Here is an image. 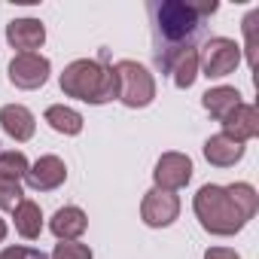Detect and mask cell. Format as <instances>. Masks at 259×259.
Here are the masks:
<instances>
[{"label":"cell","mask_w":259,"mask_h":259,"mask_svg":"<svg viewBox=\"0 0 259 259\" xmlns=\"http://www.w3.org/2000/svg\"><path fill=\"white\" fill-rule=\"evenodd\" d=\"M7 232H10V226H7V220L0 217V244H4V238H7Z\"/></svg>","instance_id":"obj_26"},{"label":"cell","mask_w":259,"mask_h":259,"mask_svg":"<svg viewBox=\"0 0 259 259\" xmlns=\"http://www.w3.org/2000/svg\"><path fill=\"white\" fill-rule=\"evenodd\" d=\"M25 201V189L16 180H0V210H16Z\"/></svg>","instance_id":"obj_22"},{"label":"cell","mask_w":259,"mask_h":259,"mask_svg":"<svg viewBox=\"0 0 259 259\" xmlns=\"http://www.w3.org/2000/svg\"><path fill=\"white\" fill-rule=\"evenodd\" d=\"M13 226H16V232H19L25 241H37V238L43 235V226H46L40 204L31 201V198H25V201L13 210Z\"/></svg>","instance_id":"obj_17"},{"label":"cell","mask_w":259,"mask_h":259,"mask_svg":"<svg viewBox=\"0 0 259 259\" xmlns=\"http://www.w3.org/2000/svg\"><path fill=\"white\" fill-rule=\"evenodd\" d=\"M159 64L165 73H171V82L177 89H192L195 79H198V49L189 43V46H177V49H165V52H156Z\"/></svg>","instance_id":"obj_8"},{"label":"cell","mask_w":259,"mask_h":259,"mask_svg":"<svg viewBox=\"0 0 259 259\" xmlns=\"http://www.w3.org/2000/svg\"><path fill=\"white\" fill-rule=\"evenodd\" d=\"M256 22H259V10H253V13H247L244 16V37H247V46H241L244 52H247V64L253 67L256 64Z\"/></svg>","instance_id":"obj_23"},{"label":"cell","mask_w":259,"mask_h":259,"mask_svg":"<svg viewBox=\"0 0 259 259\" xmlns=\"http://www.w3.org/2000/svg\"><path fill=\"white\" fill-rule=\"evenodd\" d=\"M7 43L16 49V55L37 52L46 43V25L40 19H13L7 25Z\"/></svg>","instance_id":"obj_11"},{"label":"cell","mask_w":259,"mask_h":259,"mask_svg":"<svg viewBox=\"0 0 259 259\" xmlns=\"http://www.w3.org/2000/svg\"><path fill=\"white\" fill-rule=\"evenodd\" d=\"M241 64V46L232 37H210L198 49V76L207 79H223L235 73Z\"/></svg>","instance_id":"obj_5"},{"label":"cell","mask_w":259,"mask_h":259,"mask_svg":"<svg viewBox=\"0 0 259 259\" xmlns=\"http://www.w3.org/2000/svg\"><path fill=\"white\" fill-rule=\"evenodd\" d=\"M85 229H89V217H85V210L76 207V204L58 207V210L52 213V220H49V232H52L58 241H79V238L85 235Z\"/></svg>","instance_id":"obj_14"},{"label":"cell","mask_w":259,"mask_h":259,"mask_svg":"<svg viewBox=\"0 0 259 259\" xmlns=\"http://www.w3.org/2000/svg\"><path fill=\"white\" fill-rule=\"evenodd\" d=\"M31 162L22 150H0V180H16L22 183Z\"/></svg>","instance_id":"obj_20"},{"label":"cell","mask_w":259,"mask_h":259,"mask_svg":"<svg viewBox=\"0 0 259 259\" xmlns=\"http://www.w3.org/2000/svg\"><path fill=\"white\" fill-rule=\"evenodd\" d=\"M192 210H195L201 229L210 232V235H217V238H232V235H238L247 226V220L241 217V210L229 198L226 186H217V183H204L195 192Z\"/></svg>","instance_id":"obj_2"},{"label":"cell","mask_w":259,"mask_h":259,"mask_svg":"<svg viewBox=\"0 0 259 259\" xmlns=\"http://www.w3.org/2000/svg\"><path fill=\"white\" fill-rule=\"evenodd\" d=\"M43 119L49 122L52 132H58V135H64V138H76V135L82 132V113L73 110V107H67V104H52V107H46Z\"/></svg>","instance_id":"obj_18"},{"label":"cell","mask_w":259,"mask_h":259,"mask_svg":"<svg viewBox=\"0 0 259 259\" xmlns=\"http://www.w3.org/2000/svg\"><path fill=\"white\" fill-rule=\"evenodd\" d=\"M192 159L186 153H162L153 168V186L165 192H180L192 180Z\"/></svg>","instance_id":"obj_9"},{"label":"cell","mask_w":259,"mask_h":259,"mask_svg":"<svg viewBox=\"0 0 259 259\" xmlns=\"http://www.w3.org/2000/svg\"><path fill=\"white\" fill-rule=\"evenodd\" d=\"M58 85L64 92V98H76L82 104L101 107L116 101L119 95V79L113 64H104L98 58H76L64 67V73L58 76Z\"/></svg>","instance_id":"obj_1"},{"label":"cell","mask_w":259,"mask_h":259,"mask_svg":"<svg viewBox=\"0 0 259 259\" xmlns=\"http://www.w3.org/2000/svg\"><path fill=\"white\" fill-rule=\"evenodd\" d=\"M201 153H204V159H207L213 168H232V165H238V162L244 159L247 147L238 144V141H232L229 135L220 132V135H210V138L204 141Z\"/></svg>","instance_id":"obj_15"},{"label":"cell","mask_w":259,"mask_h":259,"mask_svg":"<svg viewBox=\"0 0 259 259\" xmlns=\"http://www.w3.org/2000/svg\"><path fill=\"white\" fill-rule=\"evenodd\" d=\"M204 259H241V253L232 250V247H207Z\"/></svg>","instance_id":"obj_25"},{"label":"cell","mask_w":259,"mask_h":259,"mask_svg":"<svg viewBox=\"0 0 259 259\" xmlns=\"http://www.w3.org/2000/svg\"><path fill=\"white\" fill-rule=\"evenodd\" d=\"M0 128L16 144H28L37 132V119L25 104H4L0 107Z\"/></svg>","instance_id":"obj_12"},{"label":"cell","mask_w":259,"mask_h":259,"mask_svg":"<svg viewBox=\"0 0 259 259\" xmlns=\"http://www.w3.org/2000/svg\"><path fill=\"white\" fill-rule=\"evenodd\" d=\"M0 259H49V256H46L43 250L16 244V247H4V250H0Z\"/></svg>","instance_id":"obj_24"},{"label":"cell","mask_w":259,"mask_h":259,"mask_svg":"<svg viewBox=\"0 0 259 259\" xmlns=\"http://www.w3.org/2000/svg\"><path fill=\"white\" fill-rule=\"evenodd\" d=\"M180 217V198L177 192H165V189H147L141 198V220L150 229H168L174 226Z\"/></svg>","instance_id":"obj_7"},{"label":"cell","mask_w":259,"mask_h":259,"mask_svg":"<svg viewBox=\"0 0 259 259\" xmlns=\"http://www.w3.org/2000/svg\"><path fill=\"white\" fill-rule=\"evenodd\" d=\"M10 82L22 92H34V89H43L49 82V73H52V61L40 52H22V55H13L10 67Z\"/></svg>","instance_id":"obj_6"},{"label":"cell","mask_w":259,"mask_h":259,"mask_svg":"<svg viewBox=\"0 0 259 259\" xmlns=\"http://www.w3.org/2000/svg\"><path fill=\"white\" fill-rule=\"evenodd\" d=\"M226 192H229V198L235 201V207L241 210V217L250 223V220L256 217V210H259V195H256V189H253L250 183H229Z\"/></svg>","instance_id":"obj_19"},{"label":"cell","mask_w":259,"mask_h":259,"mask_svg":"<svg viewBox=\"0 0 259 259\" xmlns=\"http://www.w3.org/2000/svg\"><path fill=\"white\" fill-rule=\"evenodd\" d=\"M49 259H95V253L82 241H58Z\"/></svg>","instance_id":"obj_21"},{"label":"cell","mask_w":259,"mask_h":259,"mask_svg":"<svg viewBox=\"0 0 259 259\" xmlns=\"http://www.w3.org/2000/svg\"><path fill=\"white\" fill-rule=\"evenodd\" d=\"M238 104H244V101H241V92H238L235 85H213V89H207V92L201 95V107H204L217 122H223Z\"/></svg>","instance_id":"obj_16"},{"label":"cell","mask_w":259,"mask_h":259,"mask_svg":"<svg viewBox=\"0 0 259 259\" xmlns=\"http://www.w3.org/2000/svg\"><path fill=\"white\" fill-rule=\"evenodd\" d=\"M64 180H67V165L58 156H40L37 162H31L25 174V183L34 192H55L58 186H64Z\"/></svg>","instance_id":"obj_10"},{"label":"cell","mask_w":259,"mask_h":259,"mask_svg":"<svg viewBox=\"0 0 259 259\" xmlns=\"http://www.w3.org/2000/svg\"><path fill=\"white\" fill-rule=\"evenodd\" d=\"M150 10H153V22H156V34L162 37L165 49L189 46V40L201 28V16L192 0H162V4H153ZM165 49H159V52H165Z\"/></svg>","instance_id":"obj_3"},{"label":"cell","mask_w":259,"mask_h":259,"mask_svg":"<svg viewBox=\"0 0 259 259\" xmlns=\"http://www.w3.org/2000/svg\"><path fill=\"white\" fill-rule=\"evenodd\" d=\"M113 70H116V79H119L116 101H122V107L144 110L156 101V76L144 64H138L132 58H122V61L113 64Z\"/></svg>","instance_id":"obj_4"},{"label":"cell","mask_w":259,"mask_h":259,"mask_svg":"<svg viewBox=\"0 0 259 259\" xmlns=\"http://www.w3.org/2000/svg\"><path fill=\"white\" fill-rule=\"evenodd\" d=\"M220 125H223V135H229L238 144H247L259 138V110L253 104H238Z\"/></svg>","instance_id":"obj_13"}]
</instances>
